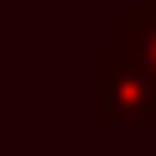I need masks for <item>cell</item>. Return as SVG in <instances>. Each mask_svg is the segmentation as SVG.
<instances>
[{
  "mask_svg": "<svg viewBox=\"0 0 156 156\" xmlns=\"http://www.w3.org/2000/svg\"><path fill=\"white\" fill-rule=\"evenodd\" d=\"M94 109L104 125H156V89H146L115 52H99L94 57Z\"/></svg>",
  "mask_w": 156,
  "mask_h": 156,
  "instance_id": "cell-1",
  "label": "cell"
},
{
  "mask_svg": "<svg viewBox=\"0 0 156 156\" xmlns=\"http://www.w3.org/2000/svg\"><path fill=\"white\" fill-rule=\"evenodd\" d=\"M146 89H156V5L130 0L120 5V52H115Z\"/></svg>",
  "mask_w": 156,
  "mask_h": 156,
  "instance_id": "cell-2",
  "label": "cell"
},
{
  "mask_svg": "<svg viewBox=\"0 0 156 156\" xmlns=\"http://www.w3.org/2000/svg\"><path fill=\"white\" fill-rule=\"evenodd\" d=\"M151 5H156V0H151Z\"/></svg>",
  "mask_w": 156,
  "mask_h": 156,
  "instance_id": "cell-3",
  "label": "cell"
}]
</instances>
